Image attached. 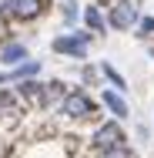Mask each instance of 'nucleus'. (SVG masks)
I'll use <instances>...</instances> for the list:
<instances>
[{
    "label": "nucleus",
    "instance_id": "nucleus-1",
    "mask_svg": "<svg viewBox=\"0 0 154 158\" xmlns=\"http://www.w3.org/2000/svg\"><path fill=\"white\" fill-rule=\"evenodd\" d=\"M94 37H97V34H91L87 27H81V31L54 37V40H50V51L61 54V57H70V61H87V51H91Z\"/></svg>",
    "mask_w": 154,
    "mask_h": 158
},
{
    "label": "nucleus",
    "instance_id": "nucleus-2",
    "mask_svg": "<svg viewBox=\"0 0 154 158\" xmlns=\"http://www.w3.org/2000/svg\"><path fill=\"white\" fill-rule=\"evenodd\" d=\"M57 111H61L67 121H87L97 114V104H94V98L84 91V88H74V91H67L61 98V104H57Z\"/></svg>",
    "mask_w": 154,
    "mask_h": 158
},
{
    "label": "nucleus",
    "instance_id": "nucleus-3",
    "mask_svg": "<svg viewBox=\"0 0 154 158\" xmlns=\"http://www.w3.org/2000/svg\"><path fill=\"white\" fill-rule=\"evenodd\" d=\"M124 141H127V135H124V128L117 125V118L97 125V128H94V135H91V148H94L101 158L107 155V152H114V148H121Z\"/></svg>",
    "mask_w": 154,
    "mask_h": 158
},
{
    "label": "nucleus",
    "instance_id": "nucleus-4",
    "mask_svg": "<svg viewBox=\"0 0 154 158\" xmlns=\"http://www.w3.org/2000/svg\"><path fill=\"white\" fill-rule=\"evenodd\" d=\"M137 20H141V14H137L134 0H114L111 10H107V27H111V31L127 34V31L137 27Z\"/></svg>",
    "mask_w": 154,
    "mask_h": 158
},
{
    "label": "nucleus",
    "instance_id": "nucleus-5",
    "mask_svg": "<svg viewBox=\"0 0 154 158\" xmlns=\"http://www.w3.org/2000/svg\"><path fill=\"white\" fill-rule=\"evenodd\" d=\"M50 7V0H3V14H10L14 20H37L44 17Z\"/></svg>",
    "mask_w": 154,
    "mask_h": 158
},
{
    "label": "nucleus",
    "instance_id": "nucleus-6",
    "mask_svg": "<svg viewBox=\"0 0 154 158\" xmlns=\"http://www.w3.org/2000/svg\"><path fill=\"white\" fill-rule=\"evenodd\" d=\"M17 88V98L20 101H30V104H37L40 111H47V98H44V84L37 81V77H24V81H14Z\"/></svg>",
    "mask_w": 154,
    "mask_h": 158
},
{
    "label": "nucleus",
    "instance_id": "nucleus-7",
    "mask_svg": "<svg viewBox=\"0 0 154 158\" xmlns=\"http://www.w3.org/2000/svg\"><path fill=\"white\" fill-rule=\"evenodd\" d=\"M101 104L117 118V121H124V118H131V108H127V101H124L121 91H114V88H101Z\"/></svg>",
    "mask_w": 154,
    "mask_h": 158
},
{
    "label": "nucleus",
    "instance_id": "nucleus-8",
    "mask_svg": "<svg viewBox=\"0 0 154 158\" xmlns=\"http://www.w3.org/2000/svg\"><path fill=\"white\" fill-rule=\"evenodd\" d=\"M27 57H30V51H27L24 40H10V44L0 47V64H7V67H17V64L27 61Z\"/></svg>",
    "mask_w": 154,
    "mask_h": 158
},
{
    "label": "nucleus",
    "instance_id": "nucleus-9",
    "mask_svg": "<svg viewBox=\"0 0 154 158\" xmlns=\"http://www.w3.org/2000/svg\"><path fill=\"white\" fill-rule=\"evenodd\" d=\"M81 20H84V27H87L91 34H104L107 31V17H104V10H101L97 3H84Z\"/></svg>",
    "mask_w": 154,
    "mask_h": 158
},
{
    "label": "nucleus",
    "instance_id": "nucleus-10",
    "mask_svg": "<svg viewBox=\"0 0 154 158\" xmlns=\"http://www.w3.org/2000/svg\"><path fill=\"white\" fill-rule=\"evenodd\" d=\"M97 71H101V74H104V81H107V84H111V88H114V91H127V81H124L121 77V71H117V67H114V64L111 61H101V67H97Z\"/></svg>",
    "mask_w": 154,
    "mask_h": 158
},
{
    "label": "nucleus",
    "instance_id": "nucleus-11",
    "mask_svg": "<svg viewBox=\"0 0 154 158\" xmlns=\"http://www.w3.org/2000/svg\"><path fill=\"white\" fill-rule=\"evenodd\" d=\"M37 74H40V61H30L27 57V61H20L10 71V81H24V77H37Z\"/></svg>",
    "mask_w": 154,
    "mask_h": 158
},
{
    "label": "nucleus",
    "instance_id": "nucleus-12",
    "mask_svg": "<svg viewBox=\"0 0 154 158\" xmlns=\"http://www.w3.org/2000/svg\"><path fill=\"white\" fill-rule=\"evenodd\" d=\"M81 14H84V7H81L77 0H64V3H61V17H64V24H67V27H77Z\"/></svg>",
    "mask_w": 154,
    "mask_h": 158
},
{
    "label": "nucleus",
    "instance_id": "nucleus-13",
    "mask_svg": "<svg viewBox=\"0 0 154 158\" xmlns=\"http://www.w3.org/2000/svg\"><path fill=\"white\" fill-rule=\"evenodd\" d=\"M134 37H137V40H151L154 37V17H141L137 27H134Z\"/></svg>",
    "mask_w": 154,
    "mask_h": 158
},
{
    "label": "nucleus",
    "instance_id": "nucleus-14",
    "mask_svg": "<svg viewBox=\"0 0 154 158\" xmlns=\"http://www.w3.org/2000/svg\"><path fill=\"white\" fill-rule=\"evenodd\" d=\"M14 108H17V91L10 94V91H0V114H14Z\"/></svg>",
    "mask_w": 154,
    "mask_h": 158
},
{
    "label": "nucleus",
    "instance_id": "nucleus-15",
    "mask_svg": "<svg viewBox=\"0 0 154 158\" xmlns=\"http://www.w3.org/2000/svg\"><path fill=\"white\" fill-rule=\"evenodd\" d=\"M104 158H137V152L131 148V141H124L121 148H114V152H107Z\"/></svg>",
    "mask_w": 154,
    "mask_h": 158
},
{
    "label": "nucleus",
    "instance_id": "nucleus-16",
    "mask_svg": "<svg viewBox=\"0 0 154 158\" xmlns=\"http://www.w3.org/2000/svg\"><path fill=\"white\" fill-rule=\"evenodd\" d=\"M7 81H10V74H3V71H0V84H7Z\"/></svg>",
    "mask_w": 154,
    "mask_h": 158
},
{
    "label": "nucleus",
    "instance_id": "nucleus-17",
    "mask_svg": "<svg viewBox=\"0 0 154 158\" xmlns=\"http://www.w3.org/2000/svg\"><path fill=\"white\" fill-rule=\"evenodd\" d=\"M148 54H151V57H154V44H148Z\"/></svg>",
    "mask_w": 154,
    "mask_h": 158
}]
</instances>
